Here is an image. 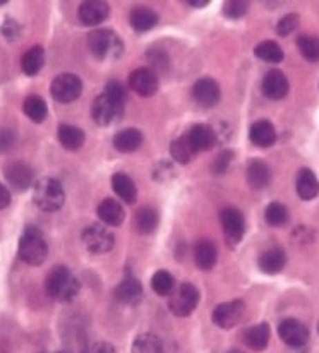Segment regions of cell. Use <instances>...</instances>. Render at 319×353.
Listing matches in <instances>:
<instances>
[{"mask_svg": "<svg viewBox=\"0 0 319 353\" xmlns=\"http://www.w3.org/2000/svg\"><path fill=\"white\" fill-rule=\"evenodd\" d=\"M269 334H271V331H269L268 323H260L256 326H251L244 333V341H246V345L251 350L261 352L268 347Z\"/></svg>", "mask_w": 319, "mask_h": 353, "instance_id": "29", "label": "cell"}, {"mask_svg": "<svg viewBox=\"0 0 319 353\" xmlns=\"http://www.w3.org/2000/svg\"><path fill=\"white\" fill-rule=\"evenodd\" d=\"M105 94L112 98V100L119 101V103H126V88H124V84L119 83V81H108L105 86Z\"/></svg>", "mask_w": 319, "mask_h": 353, "instance_id": "43", "label": "cell"}, {"mask_svg": "<svg viewBox=\"0 0 319 353\" xmlns=\"http://www.w3.org/2000/svg\"><path fill=\"white\" fill-rule=\"evenodd\" d=\"M130 353H163V343L157 334L143 333L134 338Z\"/></svg>", "mask_w": 319, "mask_h": 353, "instance_id": "34", "label": "cell"}, {"mask_svg": "<svg viewBox=\"0 0 319 353\" xmlns=\"http://www.w3.org/2000/svg\"><path fill=\"white\" fill-rule=\"evenodd\" d=\"M112 187L115 190L117 196L127 204H133L137 197V187L134 183V180L129 175L122 174V172H117L112 176Z\"/></svg>", "mask_w": 319, "mask_h": 353, "instance_id": "28", "label": "cell"}, {"mask_svg": "<svg viewBox=\"0 0 319 353\" xmlns=\"http://www.w3.org/2000/svg\"><path fill=\"white\" fill-rule=\"evenodd\" d=\"M98 218L108 227H119L124 223L126 211L124 206L115 199H104L98 206Z\"/></svg>", "mask_w": 319, "mask_h": 353, "instance_id": "25", "label": "cell"}, {"mask_svg": "<svg viewBox=\"0 0 319 353\" xmlns=\"http://www.w3.org/2000/svg\"><path fill=\"white\" fill-rule=\"evenodd\" d=\"M153 176L158 180V182H163V180H168V176H175V170H173L170 163L162 161V163H158L157 168H155Z\"/></svg>", "mask_w": 319, "mask_h": 353, "instance_id": "46", "label": "cell"}, {"mask_svg": "<svg viewBox=\"0 0 319 353\" xmlns=\"http://www.w3.org/2000/svg\"><path fill=\"white\" fill-rule=\"evenodd\" d=\"M129 88L143 98L155 97L160 88L157 72H153L150 67H139L133 70L129 76Z\"/></svg>", "mask_w": 319, "mask_h": 353, "instance_id": "11", "label": "cell"}, {"mask_svg": "<svg viewBox=\"0 0 319 353\" xmlns=\"http://www.w3.org/2000/svg\"><path fill=\"white\" fill-rule=\"evenodd\" d=\"M251 143L258 148H269L276 141V130L269 120H258L249 129Z\"/></svg>", "mask_w": 319, "mask_h": 353, "instance_id": "19", "label": "cell"}, {"mask_svg": "<svg viewBox=\"0 0 319 353\" xmlns=\"http://www.w3.org/2000/svg\"><path fill=\"white\" fill-rule=\"evenodd\" d=\"M194 261L196 266L203 271H210L215 268L216 261H218V250L211 240H200L194 245Z\"/></svg>", "mask_w": 319, "mask_h": 353, "instance_id": "21", "label": "cell"}, {"mask_svg": "<svg viewBox=\"0 0 319 353\" xmlns=\"http://www.w3.org/2000/svg\"><path fill=\"white\" fill-rule=\"evenodd\" d=\"M23 112L26 114V117L35 123L45 122V119H47L48 115L47 103H45L44 98L38 97V94H31V97H28L26 100H24Z\"/></svg>", "mask_w": 319, "mask_h": 353, "instance_id": "32", "label": "cell"}, {"mask_svg": "<svg viewBox=\"0 0 319 353\" xmlns=\"http://www.w3.org/2000/svg\"><path fill=\"white\" fill-rule=\"evenodd\" d=\"M52 98L59 103H70L83 93V81L76 74H59L50 84Z\"/></svg>", "mask_w": 319, "mask_h": 353, "instance_id": "7", "label": "cell"}, {"mask_svg": "<svg viewBox=\"0 0 319 353\" xmlns=\"http://www.w3.org/2000/svg\"><path fill=\"white\" fill-rule=\"evenodd\" d=\"M3 175H6L9 185L19 190V192H23V190L30 189L33 185L35 172L24 161H10V163H7L3 167Z\"/></svg>", "mask_w": 319, "mask_h": 353, "instance_id": "13", "label": "cell"}, {"mask_svg": "<svg viewBox=\"0 0 319 353\" xmlns=\"http://www.w3.org/2000/svg\"><path fill=\"white\" fill-rule=\"evenodd\" d=\"M278 334L289 347L299 348L309 341V327L299 319H283L278 326Z\"/></svg>", "mask_w": 319, "mask_h": 353, "instance_id": "12", "label": "cell"}, {"mask_svg": "<svg viewBox=\"0 0 319 353\" xmlns=\"http://www.w3.org/2000/svg\"><path fill=\"white\" fill-rule=\"evenodd\" d=\"M247 10H249V3L244 2V0H230L223 6V14L229 19H240V17L246 16Z\"/></svg>", "mask_w": 319, "mask_h": 353, "instance_id": "39", "label": "cell"}, {"mask_svg": "<svg viewBox=\"0 0 319 353\" xmlns=\"http://www.w3.org/2000/svg\"><path fill=\"white\" fill-rule=\"evenodd\" d=\"M226 353H244V352H240V350H230V352H226Z\"/></svg>", "mask_w": 319, "mask_h": 353, "instance_id": "50", "label": "cell"}, {"mask_svg": "<svg viewBox=\"0 0 319 353\" xmlns=\"http://www.w3.org/2000/svg\"><path fill=\"white\" fill-rule=\"evenodd\" d=\"M297 28H299V16H297V14H287V16H283L282 19L278 21V24H276V33H278L280 37H289V34H292Z\"/></svg>", "mask_w": 319, "mask_h": 353, "instance_id": "40", "label": "cell"}, {"mask_svg": "<svg viewBox=\"0 0 319 353\" xmlns=\"http://www.w3.org/2000/svg\"><path fill=\"white\" fill-rule=\"evenodd\" d=\"M200 303V290L193 283H182L168 295V309L177 317H189Z\"/></svg>", "mask_w": 319, "mask_h": 353, "instance_id": "5", "label": "cell"}, {"mask_svg": "<svg viewBox=\"0 0 319 353\" xmlns=\"http://www.w3.org/2000/svg\"><path fill=\"white\" fill-rule=\"evenodd\" d=\"M170 154H172L175 163L189 165L196 157V151L191 146L187 136H180L179 139H173L172 144H170Z\"/></svg>", "mask_w": 319, "mask_h": 353, "instance_id": "33", "label": "cell"}, {"mask_svg": "<svg viewBox=\"0 0 319 353\" xmlns=\"http://www.w3.org/2000/svg\"><path fill=\"white\" fill-rule=\"evenodd\" d=\"M47 294L57 302H72L79 294V280L67 266H57L48 273L45 280Z\"/></svg>", "mask_w": 319, "mask_h": 353, "instance_id": "1", "label": "cell"}, {"mask_svg": "<svg viewBox=\"0 0 319 353\" xmlns=\"http://www.w3.org/2000/svg\"><path fill=\"white\" fill-rule=\"evenodd\" d=\"M220 223L223 228V236L230 249L237 247L246 234V218L237 208H225L220 213Z\"/></svg>", "mask_w": 319, "mask_h": 353, "instance_id": "6", "label": "cell"}, {"mask_svg": "<svg viewBox=\"0 0 319 353\" xmlns=\"http://www.w3.org/2000/svg\"><path fill=\"white\" fill-rule=\"evenodd\" d=\"M45 63V50L44 47L37 45V47H31L26 54L21 59V69L26 76H37L41 69H44Z\"/></svg>", "mask_w": 319, "mask_h": 353, "instance_id": "31", "label": "cell"}, {"mask_svg": "<svg viewBox=\"0 0 319 353\" xmlns=\"http://www.w3.org/2000/svg\"><path fill=\"white\" fill-rule=\"evenodd\" d=\"M10 204V192L3 183H0V210H6Z\"/></svg>", "mask_w": 319, "mask_h": 353, "instance_id": "48", "label": "cell"}, {"mask_svg": "<svg viewBox=\"0 0 319 353\" xmlns=\"http://www.w3.org/2000/svg\"><path fill=\"white\" fill-rule=\"evenodd\" d=\"M186 136L196 153H200V151H210L218 143V134H216V130L211 125H206V123H196V125L191 127V130Z\"/></svg>", "mask_w": 319, "mask_h": 353, "instance_id": "17", "label": "cell"}, {"mask_svg": "<svg viewBox=\"0 0 319 353\" xmlns=\"http://www.w3.org/2000/svg\"><path fill=\"white\" fill-rule=\"evenodd\" d=\"M289 79H287V76L282 70L273 69L263 77L261 91H263L264 97L269 98V100H282V98H285L289 94Z\"/></svg>", "mask_w": 319, "mask_h": 353, "instance_id": "16", "label": "cell"}, {"mask_svg": "<svg viewBox=\"0 0 319 353\" xmlns=\"http://www.w3.org/2000/svg\"><path fill=\"white\" fill-rule=\"evenodd\" d=\"M115 296L119 302L126 303V305H136L143 299V285H141V281L137 278H126L115 288Z\"/></svg>", "mask_w": 319, "mask_h": 353, "instance_id": "20", "label": "cell"}, {"mask_svg": "<svg viewBox=\"0 0 319 353\" xmlns=\"http://www.w3.org/2000/svg\"><path fill=\"white\" fill-rule=\"evenodd\" d=\"M151 288L155 290V294L160 296H168L172 294V290L175 288V280H173L172 274L165 270H160L153 274L151 278Z\"/></svg>", "mask_w": 319, "mask_h": 353, "instance_id": "38", "label": "cell"}, {"mask_svg": "<svg viewBox=\"0 0 319 353\" xmlns=\"http://www.w3.org/2000/svg\"><path fill=\"white\" fill-rule=\"evenodd\" d=\"M254 55H256L258 59L264 60V62H269V63H278L283 60L282 47H280L276 41H271V40H266V41H261V43H258L256 48H254Z\"/></svg>", "mask_w": 319, "mask_h": 353, "instance_id": "35", "label": "cell"}, {"mask_svg": "<svg viewBox=\"0 0 319 353\" xmlns=\"http://www.w3.org/2000/svg\"><path fill=\"white\" fill-rule=\"evenodd\" d=\"M193 98L203 108H213L222 98L220 84L213 77H201L193 86Z\"/></svg>", "mask_w": 319, "mask_h": 353, "instance_id": "14", "label": "cell"}, {"mask_svg": "<svg viewBox=\"0 0 319 353\" xmlns=\"http://www.w3.org/2000/svg\"><path fill=\"white\" fill-rule=\"evenodd\" d=\"M129 21L134 30L139 31V33H146V31L153 30L157 26L158 14L153 9H150V7L137 6L130 10Z\"/></svg>", "mask_w": 319, "mask_h": 353, "instance_id": "23", "label": "cell"}, {"mask_svg": "<svg viewBox=\"0 0 319 353\" xmlns=\"http://www.w3.org/2000/svg\"><path fill=\"white\" fill-rule=\"evenodd\" d=\"M244 314H246V303L242 300H232V302H223L216 305L211 319L222 330H232L242 321Z\"/></svg>", "mask_w": 319, "mask_h": 353, "instance_id": "10", "label": "cell"}, {"mask_svg": "<svg viewBox=\"0 0 319 353\" xmlns=\"http://www.w3.org/2000/svg\"><path fill=\"white\" fill-rule=\"evenodd\" d=\"M141 144H143V134H141V130L133 129V127L119 130L113 136V146L120 153H134V151L139 150Z\"/></svg>", "mask_w": 319, "mask_h": 353, "instance_id": "22", "label": "cell"}, {"mask_svg": "<svg viewBox=\"0 0 319 353\" xmlns=\"http://www.w3.org/2000/svg\"><path fill=\"white\" fill-rule=\"evenodd\" d=\"M160 216L157 210L150 206H144L141 210L136 211L134 214V230L141 235H151L155 234V230L158 228Z\"/></svg>", "mask_w": 319, "mask_h": 353, "instance_id": "27", "label": "cell"}, {"mask_svg": "<svg viewBox=\"0 0 319 353\" xmlns=\"http://www.w3.org/2000/svg\"><path fill=\"white\" fill-rule=\"evenodd\" d=\"M48 256V245L45 236L37 227H26L19 239V257L30 266H40Z\"/></svg>", "mask_w": 319, "mask_h": 353, "instance_id": "3", "label": "cell"}, {"mask_svg": "<svg viewBox=\"0 0 319 353\" xmlns=\"http://www.w3.org/2000/svg\"><path fill=\"white\" fill-rule=\"evenodd\" d=\"M318 331H319V327H318Z\"/></svg>", "mask_w": 319, "mask_h": 353, "instance_id": "52", "label": "cell"}, {"mask_svg": "<svg viewBox=\"0 0 319 353\" xmlns=\"http://www.w3.org/2000/svg\"><path fill=\"white\" fill-rule=\"evenodd\" d=\"M88 47L98 60H117L124 55L126 47L119 34L112 30H95L88 34Z\"/></svg>", "mask_w": 319, "mask_h": 353, "instance_id": "2", "label": "cell"}, {"mask_svg": "<svg viewBox=\"0 0 319 353\" xmlns=\"http://www.w3.org/2000/svg\"><path fill=\"white\" fill-rule=\"evenodd\" d=\"M91 353H117L115 347L112 343H106V341H98L91 347Z\"/></svg>", "mask_w": 319, "mask_h": 353, "instance_id": "47", "label": "cell"}, {"mask_svg": "<svg viewBox=\"0 0 319 353\" xmlns=\"http://www.w3.org/2000/svg\"><path fill=\"white\" fill-rule=\"evenodd\" d=\"M289 210H287L285 204L282 203H271L268 204V208L264 210V220L266 223L271 225V227H283V225L289 221Z\"/></svg>", "mask_w": 319, "mask_h": 353, "instance_id": "37", "label": "cell"}, {"mask_svg": "<svg viewBox=\"0 0 319 353\" xmlns=\"http://www.w3.org/2000/svg\"><path fill=\"white\" fill-rule=\"evenodd\" d=\"M300 55L309 62H319V37L314 34H302L297 40Z\"/></svg>", "mask_w": 319, "mask_h": 353, "instance_id": "36", "label": "cell"}, {"mask_svg": "<svg viewBox=\"0 0 319 353\" xmlns=\"http://www.w3.org/2000/svg\"><path fill=\"white\" fill-rule=\"evenodd\" d=\"M110 16V6L104 0H88L79 6L77 17L84 26H98Z\"/></svg>", "mask_w": 319, "mask_h": 353, "instance_id": "15", "label": "cell"}, {"mask_svg": "<svg viewBox=\"0 0 319 353\" xmlns=\"http://www.w3.org/2000/svg\"><path fill=\"white\" fill-rule=\"evenodd\" d=\"M258 264H260V270L263 271V273L278 274L287 264L285 250L280 249V247H273V249L264 250V252L260 256Z\"/></svg>", "mask_w": 319, "mask_h": 353, "instance_id": "24", "label": "cell"}, {"mask_svg": "<svg viewBox=\"0 0 319 353\" xmlns=\"http://www.w3.org/2000/svg\"><path fill=\"white\" fill-rule=\"evenodd\" d=\"M232 160H233V151H230V150L222 151V153H220L218 157H216L215 163H213V172H215L216 175L225 174V172L229 170V167H230V163H232Z\"/></svg>", "mask_w": 319, "mask_h": 353, "instance_id": "44", "label": "cell"}, {"mask_svg": "<svg viewBox=\"0 0 319 353\" xmlns=\"http://www.w3.org/2000/svg\"><path fill=\"white\" fill-rule=\"evenodd\" d=\"M246 176L251 189L261 190L264 189V187H268L269 182H271V170H269V167L263 160L254 158V160H251L249 165H247Z\"/></svg>", "mask_w": 319, "mask_h": 353, "instance_id": "18", "label": "cell"}, {"mask_svg": "<svg viewBox=\"0 0 319 353\" xmlns=\"http://www.w3.org/2000/svg\"><path fill=\"white\" fill-rule=\"evenodd\" d=\"M57 136H59L60 144H62L66 150L69 151H77L84 144V136L83 130L76 125H69V123H62L59 125V130H57Z\"/></svg>", "mask_w": 319, "mask_h": 353, "instance_id": "30", "label": "cell"}, {"mask_svg": "<svg viewBox=\"0 0 319 353\" xmlns=\"http://www.w3.org/2000/svg\"><path fill=\"white\" fill-rule=\"evenodd\" d=\"M146 57L151 62V70L153 72H157V70H163L165 72L168 69V57H166L165 52L158 50V48H150Z\"/></svg>", "mask_w": 319, "mask_h": 353, "instance_id": "41", "label": "cell"}, {"mask_svg": "<svg viewBox=\"0 0 319 353\" xmlns=\"http://www.w3.org/2000/svg\"><path fill=\"white\" fill-rule=\"evenodd\" d=\"M84 247L90 250L91 254H106L113 249L115 245V235L105 228L104 225H90L83 230L81 235Z\"/></svg>", "mask_w": 319, "mask_h": 353, "instance_id": "8", "label": "cell"}, {"mask_svg": "<svg viewBox=\"0 0 319 353\" xmlns=\"http://www.w3.org/2000/svg\"><path fill=\"white\" fill-rule=\"evenodd\" d=\"M16 132L12 129H0V153H6L16 144Z\"/></svg>", "mask_w": 319, "mask_h": 353, "instance_id": "45", "label": "cell"}, {"mask_svg": "<svg viewBox=\"0 0 319 353\" xmlns=\"http://www.w3.org/2000/svg\"><path fill=\"white\" fill-rule=\"evenodd\" d=\"M297 194L302 201H313L319 194V180L309 168H302L297 174Z\"/></svg>", "mask_w": 319, "mask_h": 353, "instance_id": "26", "label": "cell"}, {"mask_svg": "<svg viewBox=\"0 0 319 353\" xmlns=\"http://www.w3.org/2000/svg\"><path fill=\"white\" fill-rule=\"evenodd\" d=\"M0 33H2V37L6 38V40L14 41L21 37L23 30H21L19 23H17L16 19H12V17H6V21H3L2 26H0Z\"/></svg>", "mask_w": 319, "mask_h": 353, "instance_id": "42", "label": "cell"}, {"mask_svg": "<svg viewBox=\"0 0 319 353\" xmlns=\"http://www.w3.org/2000/svg\"><path fill=\"white\" fill-rule=\"evenodd\" d=\"M33 201L41 211L53 213V211L60 210L64 206V201H66L62 183L59 180L50 179V176L38 180L33 189Z\"/></svg>", "mask_w": 319, "mask_h": 353, "instance_id": "4", "label": "cell"}, {"mask_svg": "<svg viewBox=\"0 0 319 353\" xmlns=\"http://www.w3.org/2000/svg\"><path fill=\"white\" fill-rule=\"evenodd\" d=\"M124 115V103L112 100L106 94H100L95 98L93 105H91V117H93L95 123L102 127H108L115 123L117 120Z\"/></svg>", "mask_w": 319, "mask_h": 353, "instance_id": "9", "label": "cell"}, {"mask_svg": "<svg viewBox=\"0 0 319 353\" xmlns=\"http://www.w3.org/2000/svg\"><path fill=\"white\" fill-rule=\"evenodd\" d=\"M208 3H210L208 0H189V2H187V6L196 7V9H201V7H206Z\"/></svg>", "mask_w": 319, "mask_h": 353, "instance_id": "49", "label": "cell"}, {"mask_svg": "<svg viewBox=\"0 0 319 353\" xmlns=\"http://www.w3.org/2000/svg\"><path fill=\"white\" fill-rule=\"evenodd\" d=\"M7 3V0H0V6H6Z\"/></svg>", "mask_w": 319, "mask_h": 353, "instance_id": "51", "label": "cell"}]
</instances>
